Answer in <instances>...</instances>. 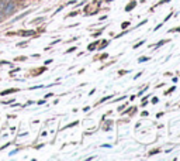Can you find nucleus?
<instances>
[{
  "label": "nucleus",
  "mask_w": 180,
  "mask_h": 161,
  "mask_svg": "<svg viewBox=\"0 0 180 161\" xmlns=\"http://www.w3.org/2000/svg\"><path fill=\"white\" fill-rule=\"evenodd\" d=\"M4 4H6V3H4L3 0H0V11L3 10V7H4Z\"/></svg>",
  "instance_id": "nucleus-3"
},
{
  "label": "nucleus",
  "mask_w": 180,
  "mask_h": 161,
  "mask_svg": "<svg viewBox=\"0 0 180 161\" xmlns=\"http://www.w3.org/2000/svg\"><path fill=\"white\" fill-rule=\"evenodd\" d=\"M3 17H4V14H3V13H1V11H0V21H1V20H3Z\"/></svg>",
  "instance_id": "nucleus-5"
},
{
  "label": "nucleus",
  "mask_w": 180,
  "mask_h": 161,
  "mask_svg": "<svg viewBox=\"0 0 180 161\" xmlns=\"http://www.w3.org/2000/svg\"><path fill=\"white\" fill-rule=\"evenodd\" d=\"M149 58L148 56H142V58H139V62H144V61H148Z\"/></svg>",
  "instance_id": "nucleus-4"
},
{
  "label": "nucleus",
  "mask_w": 180,
  "mask_h": 161,
  "mask_svg": "<svg viewBox=\"0 0 180 161\" xmlns=\"http://www.w3.org/2000/svg\"><path fill=\"white\" fill-rule=\"evenodd\" d=\"M3 1H4V3H7V1H10V0H3Z\"/></svg>",
  "instance_id": "nucleus-6"
},
{
  "label": "nucleus",
  "mask_w": 180,
  "mask_h": 161,
  "mask_svg": "<svg viewBox=\"0 0 180 161\" xmlns=\"http://www.w3.org/2000/svg\"><path fill=\"white\" fill-rule=\"evenodd\" d=\"M14 10H16V4L10 0V1H7V3L4 4V7H3V10H1V13H3L4 16H10Z\"/></svg>",
  "instance_id": "nucleus-1"
},
{
  "label": "nucleus",
  "mask_w": 180,
  "mask_h": 161,
  "mask_svg": "<svg viewBox=\"0 0 180 161\" xmlns=\"http://www.w3.org/2000/svg\"><path fill=\"white\" fill-rule=\"evenodd\" d=\"M32 32H34V31H23V32H21V35H31Z\"/></svg>",
  "instance_id": "nucleus-2"
}]
</instances>
